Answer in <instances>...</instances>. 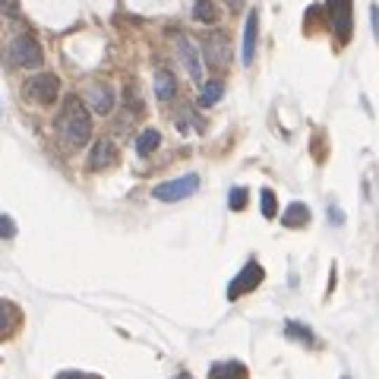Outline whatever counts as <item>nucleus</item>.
I'll use <instances>...</instances> for the list:
<instances>
[{
  "instance_id": "nucleus-1",
  "label": "nucleus",
  "mask_w": 379,
  "mask_h": 379,
  "mask_svg": "<svg viewBox=\"0 0 379 379\" xmlns=\"http://www.w3.org/2000/svg\"><path fill=\"white\" fill-rule=\"evenodd\" d=\"M54 126H57V136L63 139L67 149H82V145H88V139H92V114H88V107L82 105L76 95H69V98L63 101Z\"/></svg>"
},
{
  "instance_id": "nucleus-2",
  "label": "nucleus",
  "mask_w": 379,
  "mask_h": 379,
  "mask_svg": "<svg viewBox=\"0 0 379 379\" xmlns=\"http://www.w3.org/2000/svg\"><path fill=\"white\" fill-rule=\"evenodd\" d=\"M25 98L38 107H51L60 98V79L54 73H38L25 82Z\"/></svg>"
},
{
  "instance_id": "nucleus-3",
  "label": "nucleus",
  "mask_w": 379,
  "mask_h": 379,
  "mask_svg": "<svg viewBox=\"0 0 379 379\" xmlns=\"http://www.w3.org/2000/svg\"><path fill=\"white\" fill-rule=\"evenodd\" d=\"M10 60L22 69H35V67H41L44 51L32 35H16L10 41Z\"/></svg>"
},
{
  "instance_id": "nucleus-4",
  "label": "nucleus",
  "mask_w": 379,
  "mask_h": 379,
  "mask_svg": "<svg viewBox=\"0 0 379 379\" xmlns=\"http://www.w3.org/2000/svg\"><path fill=\"white\" fill-rule=\"evenodd\" d=\"M196 190H199V177L183 174V177H177V180L158 183V187L152 190V196H155L158 202H180V199H187V196H193Z\"/></svg>"
},
{
  "instance_id": "nucleus-5",
  "label": "nucleus",
  "mask_w": 379,
  "mask_h": 379,
  "mask_svg": "<svg viewBox=\"0 0 379 379\" xmlns=\"http://www.w3.org/2000/svg\"><path fill=\"white\" fill-rule=\"evenodd\" d=\"M202 54L212 69H225L231 63V44L221 32H208V35H202Z\"/></svg>"
},
{
  "instance_id": "nucleus-6",
  "label": "nucleus",
  "mask_w": 379,
  "mask_h": 379,
  "mask_svg": "<svg viewBox=\"0 0 379 379\" xmlns=\"http://www.w3.org/2000/svg\"><path fill=\"white\" fill-rule=\"evenodd\" d=\"M174 48H177V57H180L183 69L190 73V79L196 82V86H202V60H199V51H196V44L190 41L187 35H174Z\"/></svg>"
},
{
  "instance_id": "nucleus-7",
  "label": "nucleus",
  "mask_w": 379,
  "mask_h": 379,
  "mask_svg": "<svg viewBox=\"0 0 379 379\" xmlns=\"http://www.w3.org/2000/svg\"><path fill=\"white\" fill-rule=\"evenodd\" d=\"M326 10L328 19H332V29L338 35V41H347L354 29V19H351V0H326Z\"/></svg>"
},
{
  "instance_id": "nucleus-8",
  "label": "nucleus",
  "mask_w": 379,
  "mask_h": 379,
  "mask_svg": "<svg viewBox=\"0 0 379 379\" xmlns=\"http://www.w3.org/2000/svg\"><path fill=\"white\" fill-rule=\"evenodd\" d=\"M114 161H117V145H114L111 139H95L92 152H88L86 168L88 171H105V168H111Z\"/></svg>"
},
{
  "instance_id": "nucleus-9",
  "label": "nucleus",
  "mask_w": 379,
  "mask_h": 379,
  "mask_svg": "<svg viewBox=\"0 0 379 379\" xmlns=\"http://www.w3.org/2000/svg\"><path fill=\"white\" fill-rule=\"evenodd\" d=\"M259 281H262V265H259V262H246V269L240 272V275L231 281V288H227V300H237L244 291H253Z\"/></svg>"
},
{
  "instance_id": "nucleus-10",
  "label": "nucleus",
  "mask_w": 379,
  "mask_h": 379,
  "mask_svg": "<svg viewBox=\"0 0 379 379\" xmlns=\"http://www.w3.org/2000/svg\"><path fill=\"white\" fill-rule=\"evenodd\" d=\"M256 41H259V13L250 10L246 25H244V51H240V60H244L246 67L256 60Z\"/></svg>"
},
{
  "instance_id": "nucleus-11",
  "label": "nucleus",
  "mask_w": 379,
  "mask_h": 379,
  "mask_svg": "<svg viewBox=\"0 0 379 379\" xmlns=\"http://www.w3.org/2000/svg\"><path fill=\"white\" fill-rule=\"evenodd\" d=\"M171 117H174V126L180 133H202V130H206V120L196 114L193 105H177Z\"/></svg>"
},
{
  "instance_id": "nucleus-12",
  "label": "nucleus",
  "mask_w": 379,
  "mask_h": 379,
  "mask_svg": "<svg viewBox=\"0 0 379 379\" xmlns=\"http://www.w3.org/2000/svg\"><path fill=\"white\" fill-rule=\"evenodd\" d=\"M88 105L95 107V114H111L114 88L107 86V82H95V86H88Z\"/></svg>"
},
{
  "instance_id": "nucleus-13",
  "label": "nucleus",
  "mask_w": 379,
  "mask_h": 379,
  "mask_svg": "<svg viewBox=\"0 0 379 379\" xmlns=\"http://www.w3.org/2000/svg\"><path fill=\"white\" fill-rule=\"evenodd\" d=\"M19 319H22V313H19L16 303L0 300V338H10V335L16 332Z\"/></svg>"
},
{
  "instance_id": "nucleus-14",
  "label": "nucleus",
  "mask_w": 379,
  "mask_h": 379,
  "mask_svg": "<svg viewBox=\"0 0 379 379\" xmlns=\"http://www.w3.org/2000/svg\"><path fill=\"white\" fill-rule=\"evenodd\" d=\"M208 379H246V366L237 360H225V364H212Z\"/></svg>"
},
{
  "instance_id": "nucleus-15",
  "label": "nucleus",
  "mask_w": 379,
  "mask_h": 379,
  "mask_svg": "<svg viewBox=\"0 0 379 379\" xmlns=\"http://www.w3.org/2000/svg\"><path fill=\"white\" fill-rule=\"evenodd\" d=\"M155 95L158 101H171L177 95V82H174V73H168V69H158L155 73Z\"/></svg>"
},
{
  "instance_id": "nucleus-16",
  "label": "nucleus",
  "mask_w": 379,
  "mask_h": 379,
  "mask_svg": "<svg viewBox=\"0 0 379 379\" xmlns=\"http://www.w3.org/2000/svg\"><path fill=\"white\" fill-rule=\"evenodd\" d=\"M193 19L202 25L218 22V6H215V0H193Z\"/></svg>"
},
{
  "instance_id": "nucleus-17",
  "label": "nucleus",
  "mask_w": 379,
  "mask_h": 379,
  "mask_svg": "<svg viewBox=\"0 0 379 379\" xmlns=\"http://www.w3.org/2000/svg\"><path fill=\"white\" fill-rule=\"evenodd\" d=\"M281 221H284V227H303L310 221V208L303 202H291L288 212L281 215Z\"/></svg>"
},
{
  "instance_id": "nucleus-18",
  "label": "nucleus",
  "mask_w": 379,
  "mask_h": 379,
  "mask_svg": "<svg viewBox=\"0 0 379 379\" xmlns=\"http://www.w3.org/2000/svg\"><path fill=\"white\" fill-rule=\"evenodd\" d=\"M158 145H161V133L152 130V126H145V130L136 136V152L139 155H152Z\"/></svg>"
},
{
  "instance_id": "nucleus-19",
  "label": "nucleus",
  "mask_w": 379,
  "mask_h": 379,
  "mask_svg": "<svg viewBox=\"0 0 379 379\" xmlns=\"http://www.w3.org/2000/svg\"><path fill=\"white\" fill-rule=\"evenodd\" d=\"M284 332H288V338H294V341H303V345H316V335L310 332L303 322H294V319H291L288 326H284Z\"/></svg>"
},
{
  "instance_id": "nucleus-20",
  "label": "nucleus",
  "mask_w": 379,
  "mask_h": 379,
  "mask_svg": "<svg viewBox=\"0 0 379 379\" xmlns=\"http://www.w3.org/2000/svg\"><path fill=\"white\" fill-rule=\"evenodd\" d=\"M221 92H225V88H221V79H212V82H208V86H202L199 105H202V107H212L215 101L221 98Z\"/></svg>"
},
{
  "instance_id": "nucleus-21",
  "label": "nucleus",
  "mask_w": 379,
  "mask_h": 379,
  "mask_svg": "<svg viewBox=\"0 0 379 379\" xmlns=\"http://www.w3.org/2000/svg\"><path fill=\"white\" fill-rule=\"evenodd\" d=\"M227 206H231V212H244V208H246V190L244 187H234L231 196H227Z\"/></svg>"
},
{
  "instance_id": "nucleus-22",
  "label": "nucleus",
  "mask_w": 379,
  "mask_h": 379,
  "mask_svg": "<svg viewBox=\"0 0 379 379\" xmlns=\"http://www.w3.org/2000/svg\"><path fill=\"white\" fill-rule=\"evenodd\" d=\"M262 215L265 218H275L278 215V199H275L272 190H262Z\"/></svg>"
},
{
  "instance_id": "nucleus-23",
  "label": "nucleus",
  "mask_w": 379,
  "mask_h": 379,
  "mask_svg": "<svg viewBox=\"0 0 379 379\" xmlns=\"http://www.w3.org/2000/svg\"><path fill=\"white\" fill-rule=\"evenodd\" d=\"M124 98H126V107H130L133 114H136V111H142V101H139V92H136V86H133V82H130V86H126Z\"/></svg>"
},
{
  "instance_id": "nucleus-24",
  "label": "nucleus",
  "mask_w": 379,
  "mask_h": 379,
  "mask_svg": "<svg viewBox=\"0 0 379 379\" xmlns=\"http://www.w3.org/2000/svg\"><path fill=\"white\" fill-rule=\"evenodd\" d=\"M13 234H16V225H13V218H10V215H0V237L10 240Z\"/></svg>"
},
{
  "instance_id": "nucleus-25",
  "label": "nucleus",
  "mask_w": 379,
  "mask_h": 379,
  "mask_svg": "<svg viewBox=\"0 0 379 379\" xmlns=\"http://www.w3.org/2000/svg\"><path fill=\"white\" fill-rule=\"evenodd\" d=\"M0 13L4 16H19V0H0Z\"/></svg>"
},
{
  "instance_id": "nucleus-26",
  "label": "nucleus",
  "mask_w": 379,
  "mask_h": 379,
  "mask_svg": "<svg viewBox=\"0 0 379 379\" xmlns=\"http://www.w3.org/2000/svg\"><path fill=\"white\" fill-rule=\"evenodd\" d=\"M57 379H88L86 373H76V370H67V373H60Z\"/></svg>"
},
{
  "instance_id": "nucleus-27",
  "label": "nucleus",
  "mask_w": 379,
  "mask_h": 379,
  "mask_svg": "<svg viewBox=\"0 0 379 379\" xmlns=\"http://www.w3.org/2000/svg\"><path fill=\"white\" fill-rule=\"evenodd\" d=\"M370 19H373V32L379 35V10H376V6H370Z\"/></svg>"
},
{
  "instance_id": "nucleus-28",
  "label": "nucleus",
  "mask_w": 379,
  "mask_h": 379,
  "mask_svg": "<svg viewBox=\"0 0 379 379\" xmlns=\"http://www.w3.org/2000/svg\"><path fill=\"white\" fill-rule=\"evenodd\" d=\"M225 4H227V6H231V10H240V6H244V4H246V0H225Z\"/></svg>"
},
{
  "instance_id": "nucleus-29",
  "label": "nucleus",
  "mask_w": 379,
  "mask_h": 379,
  "mask_svg": "<svg viewBox=\"0 0 379 379\" xmlns=\"http://www.w3.org/2000/svg\"><path fill=\"white\" fill-rule=\"evenodd\" d=\"M177 379H193V376H187V373H180V376H177Z\"/></svg>"
}]
</instances>
